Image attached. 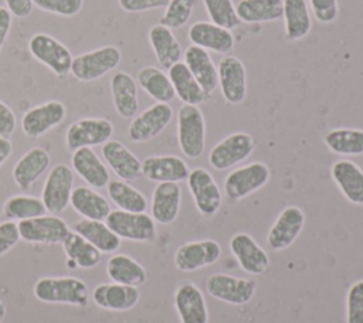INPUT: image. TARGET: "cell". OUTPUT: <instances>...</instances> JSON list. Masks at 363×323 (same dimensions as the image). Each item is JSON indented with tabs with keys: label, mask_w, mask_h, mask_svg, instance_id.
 Returning <instances> with one entry per match:
<instances>
[{
	"label": "cell",
	"mask_w": 363,
	"mask_h": 323,
	"mask_svg": "<svg viewBox=\"0 0 363 323\" xmlns=\"http://www.w3.org/2000/svg\"><path fill=\"white\" fill-rule=\"evenodd\" d=\"M20 239L18 225L14 221L0 222V256L9 252Z\"/></svg>",
	"instance_id": "obj_47"
},
{
	"label": "cell",
	"mask_w": 363,
	"mask_h": 323,
	"mask_svg": "<svg viewBox=\"0 0 363 323\" xmlns=\"http://www.w3.org/2000/svg\"><path fill=\"white\" fill-rule=\"evenodd\" d=\"M346 323H363V279L353 282L346 292Z\"/></svg>",
	"instance_id": "obj_44"
},
{
	"label": "cell",
	"mask_w": 363,
	"mask_h": 323,
	"mask_svg": "<svg viewBox=\"0 0 363 323\" xmlns=\"http://www.w3.org/2000/svg\"><path fill=\"white\" fill-rule=\"evenodd\" d=\"M221 245L216 239H197L182 244L174 252V266L180 272H193L216 264Z\"/></svg>",
	"instance_id": "obj_14"
},
{
	"label": "cell",
	"mask_w": 363,
	"mask_h": 323,
	"mask_svg": "<svg viewBox=\"0 0 363 323\" xmlns=\"http://www.w3.org/2000/svg\"><path fill=\"white\" fill-rule=\"evenodd\" d=\"M50 166V154L43 147H33L26 152L13 167V180L23 188L28 190Z\"/></svg>",
	"instance_id": "obj_29"
},
{
	"label": "cell",
	"mask_w": 363,
	"mask_h": 323,
	"mask_svg": "<svg viewBox=\"0 0 363 323\" xmlns=\"http://www.w3.org/2000/svg\"><path fill=\"white\" fill-rule=\"evenodd\" d=\"M330 176L349 203L363 205V170L354 162L347 159L335 162Z\"/></svg>",
	"instance_id": "obj_24"
},
{
	"label": "cell",
	"mask_w": 363,
	"mask_h": 323,
	"mask_svg": "<svg viewBox=\"0 0 363 323\" xmlns=\"http://www.w3.org/2000/svg\"><path fill=\"white\" fill-rule=\"evenodd\" d=\"M11 21H13L11 13L4 6H0V50L9 37Z\"/></svg>",
	"instance_id": "obj_51"
},
{
	"label": "cell",
	"mask_w": 363,
	"mask_h": 323,
	"mask_svg": "<svg viewBox=\"0 0 363 323\" xmlns=\"http://www.w3.org/2000/svg\"><path fill=\"white\" fill-rule=\"evenodd\" d=\"M67 115L65 105L61 101H47L30 108L21 118V130L30 139H38L52 128L58 126Z\"/></svg>",
	"instance_id": "obj_16"
},
{
	"label": "cell",
	"mask_w": 363,
	"mask_h": 323,
	"mask_svg": "<svg viewBox=\"0 0 363 323\" xmlns=\"http://www.w3.org/2000/svg\"><path fill=\"white\" fill-rule=\"evenodd\" d=\"M241 23H271L284 13V0H240L235 6Z\"/></svg>",
	"instance_id": "obj_37"
},
{
	"label": "cell",
	"mask_w": 363,
	"mask_h": 323,
	"mask_svg": "<svg viewBox=\"0 0 363 323\" xmlns=\"http://www.w3.org/2000/svg\"><path fill=\"white\" fill-rule=\"evenodd\" d=\"M169 0H118L119 7L126 13H142L166 7Z\"/></svg>",
	"instance_id": "obj_48"
},
{
	"label": "cell",
	"mask_w": 363,
	"mask_h": 323,
	"mask_svg": "<svg viewBox=\"0 0 363 323\" xmlns=\"http://www.w3.org/2000/svg\"><path fill=\"white\" fill-rule=\"evenodd\" d=\"M6 3V8L11 13V16L17 18H26L33 11V0H3Z\"/></svg>",
	"instance_id": "obj_50"
},
{
	"label": "cell",
	"mask_w": 363,
	"mask_h": 323,
	"mask_svg": "<svg viewBox=\"0 0 363 323\" xmlns=\"http://www.w3.org/2000/svg\"><path fill=\"white\" fill-rule=\"evenodd\" d=\"M187 163L173 154H160V156H147L142 162V174L155 183H180L184 181L189 176Z\"/></svg>",
	"instance_id": "obj_21"
},
{
	"label": "cell",
	"mask_w": 363,
	"mask_h": 323,
	"mask_svg": "<svg viewBox=\"0 0 363 323\" xmlns=\"http://www.w3.org/2000/svg\"><path fill=\"white\" fill-rule=\"evenodd\" d=\"M69 204L86 220L102 221L112 211L108 200L92 187L86 186H78L72 190Z\"/></svg>",
	"instance_id": "obj_32"
},
{
	"label": "cell",
	"mask_w": 363,
	"mask_h": 323,
	"mask_svg": "<svg viewBox=\"0 0 363 323\" xmlns=\"http://www.w3.org/2000/svg\"><path fill=\"white\" fill-rule=\"evenodd\" d=\"M323 143L335 154L362 156L363 154V129L336 128L326 132Z\"/></svg>",
	"instance_id": "obj_39"
},
{
	"label": "cell",
	"mask_w": 363,
	"mask_h": 323,
	"mask_svg": "<svg viewBox=\"0 0 363 323\" xmlns=\"http://www.w3.org/2000/svg\"><path fill=\"white\" fill-rule=\"evenodd\" d=\"M72 190L74 171L64 163L55 164L50 170L41 193L45 210L51 214L62 212L69 204Z\"/></svg>",
	"instance_id": "obj_11"
},
{
	"label": "cell",
	"mask_w": 363,
	"mask_h": 323,
	"mask_svg": "<svg viewBox=\"0 0 363 323\" xmlns=\"http://www.w3.org/2000/svg\"><path fill=\"white\" fill-rule=\"evenodd\" d=\"M174 309L180 323H208L204 295L193 282H184L176 288Z\"/></svg>",
	"instance_id": "obj_19"
},
{
	"label": "cell",
	"mask_w": 363,
	"mask_h": 323,
	"mask_svg": "<svg viewBox=\"0 0 363 323\" xmlns=\"http://www.w3.org/2000/svg\"><path fill=\"white\" fill-rule=\"evenodd\" d=\"M305 225V214L296 205L285 207L267 234V244L272 251H282L291 246L301 235Z\"/></svg>",
	"instance_id": "obj_17"
},
{
	"label": "cell",
	"mask_w": 363,
	"mask_h": 323,
	"mask_svg": "<svg viewBox=\"0 0 363 323\" xmlns=\"http://www.w3.org/2000/svg\"><path fill=\"white\" fill-rule=\"evenodd\" d=\"M74 231L102 254H112L121 246V238L102 221L82 218L74 225Z\"/></svg>",
	"instance_id": "obj_36"
},
{
	"label": "cell",
	"mask_w": 363,
	"mask_h": 323,
	"mask_svg": "<svg viewBox=\"0 0 363 323\" xmlns=\"http://www.w3.org/2000/svg\"><path fill=\"white\" fill-rule=\"evenodd\" d=\"M101 153L105 163L121 180H135L142 174V162L119 140L111 139L104 143Z\"/></svg>",
	"instance_id": "obj_25"
},
{
	"label": "cell",
	"mask_w": 363,
	"mask_h": 323,
	"mask_svg": "<svg viewBox=\"0 0 363 323\" xmlns=\"http://www.w3.org/2000/svg\"><path fill=\"white\" fill-rule=\"evenodd\" d=\"M33 4L43 11L71 17L81 11L84 0H33Z\"/></svg>",
	"instance_id": "obj_45"
},
{
	"label": "cell",
	"mask_w": 363,
	"mask_h": 323,
	"mask_svg": "<svg viewBox=\"0 0 363 323\" xmlns=\"http://www.w3.org/2000/svg\"><path fill=\"white\" fill-rule=\"evenodd\" d=\"M45 205L41 198L33 196L17 194L6 200L3 205V214L7 220H30L45 214Z\"/></svg>",
	"instance_id": "obj_41"
},
{
	"label": "cell",
	"mask_w": 363,
	"mask_h": 323,
	"mask_svg": "<svg viewBox=\"0 0 363 323\" xmlns=\"http://www.w3.org/2000/svg\"><path fill=\"white\" fill-rule=\"evenodd\" d=\"M269 167L262 162H252L231 170L224 178V193L228 200L240 201L262 188L269 181Z\"/></svg>",
	"instance_id": "obj_5"
},
{
	"label": "cell",
	"mask_w": 363,
	"mask_h": 323,
	"mask_svg": "<svg viewBox=\"0 0 363 323\" xmlns=\"http://www.w3.org/2000/svg\"><path fill=\"white\" fill-rule=\"evenodd\" d=\"M136 84L157 102L169 103L176 96L169 75L153 65H146L138 71Z\"/></svg>",
	"instance_id": "obj_35"
},
{
	"label": "cell",
	"mask_w": 363,
	"mask_h": 323,
	"mask_svg": "<svg viewBox=\"0 0 363 323\" xmlns=\"http://www.w3.org/2000/svg\"><path fill=\"white\" fill-rule=\"evenodd\" d=\"M228 246L244 272L250 275H262L268 271L269 256L250 234H234L228 242Z\"/></svg>",
	"instance_id": "obj_18"
},
{
	"label": "cell",
	"mask_w": 363,
	"mask_h": 323,
	"mask_svg": "<svg viewBox=\"0 0 363 323\" xmlns=\"http://www.w3.org/2000/svg\"><path fill=\"white\" fill-rule=\"evenodd\" d=\"M197 0H169L164 13L160 17V24L172 28H182L191 17Z\"/></svg>",
	"instance_id": "obj_43"
},
{
	"label": "cell",
	"mask_w": 363,
	"mask_h": 323,
	"mask_svg": "<svg viewBox=\"0 0 363 323\" xmlns=\"http://www.w3.org/2000/svg\"><path fill=\"white\" fill-rule=\"evenodd\" d=\"M217 75L223 98L231 105L241 103L247 95V72L242 61L230 54L221 57Z\"/></svg>",
	"instance_id": "obj_15"
},
{
	"label": "cell",
	"mask_w": 363,
	"mask_h": 323,
	"mask_svg": "<svg viewBox=\"0 0 363 323\" xmlns=\"http://www.w3.org/2000/svg\"><path fill=\"white\" fill-rule=\"evenodd\" d=\"M106 273L115 283L128 286H140L146 282V269L133 258L125 254H116L106 264Z\"/></svg>",
	"instance_id": "obj_38"
},
{
	"label": "cell",
	"mask_w": 363,
	"mask_h": 323,
	"mask_svg": "<svg viewBox=\"0 0 363 323\" xmlns=\"http://www.w3.org/2000/svg\"><path fill=\"white\" fill-rule=\"evenodd\" d=\"M140 298V292L136 286H128L121 283H101L92 290L94 303L105 310L126 312L133 309Z\"/></svg>",
	"instance_id": "obj_22"
},
{
	"label": "cell",
	"mask_w": 363,
	"mask_h": 323,
	"mask_svg": "<svg viewBox=\"0 0 363 323\" xmlns=\"http://www.w3.org/2000/svg\"><path fill=\"white\" fill-rule=\"evenodd\" d=\"M183 57L189 71L193 74L203 91L210 96L218 85V75L217 67L214 65L208 51L191 44L186 48Z\"/></svg>",
	"instance_id": "obj_28"
},
{
	"label": "cell",
	"mask_w": 363,
	"mask_h": 323,
	"mask_svg": "<svg viewBox=\"0 0 363 323\" xmlns=\"http://www.w3.org/2000/svg\"><path fill=\"white\" fill-rule=\"evenodd\" d=\"M34 296L45 303H64L72 306H86L89 295L86 285L74 276L40 278L33 288Z\"/></svg>",
	"instance_id": "obj_1"
},
{
	"label": "cell",
	"mask_w": 363,
	"mask_h": 323,
	"mask_svg": "<svg viewBox=\"0 0 363 323\" xmlns=\"http://www.w3.org/2000/svg\"><path fill=\"white\" fill-rule=\"evenodd\" d=\"M257 288L258 285L254 279L221 272L210 275L206 280V290L211 298L233 306H241L251 302Z\"/></svg>",
	"instance_id": "obj_6"
},
{
	"label": "cell",
	"mask_w": 363,
	"mask_h": 323,
	"mask_svg": "<svg viewBox=\"0 0 363 323\" xmlns=\"http://www.w3.org/2000/svg\"><path fill=\"white\" fill-rule=\"evenodd\" d=\"M113 135V125L105 118H82L69 125L65 143L69 150L94 147L106 143Z\"/></svg>",
	"instance_id": "obj_10"
},
{
	"label": "cell",
	"mask_w": 363,
	"mask_h": 323,
	"mask_svg": "<svg viewBox=\"0 0 363 323\" xmlns=\"http://www.w3.org/2000/svg\"><path fill=\"white\" fill-rule=\"evenodd\" d=\"M203 3L211 23L230 31L241 24L233 0H203Z\"/></svg>",
	"instance_id": "obj_42"
},
{
	"label": "cell",
	"mask_w": 363,
	"mask_h": 323,
	"mask_svg": "<svg viewBox=\"0 0 363 323\" xmlns=\"http://www.w3.org/2000/svg\"><path fill=\"white\" fill-rule=\"evenodd\" d=\"M30 54L52 71L60 79H64L71 74L72 54L61 41L45 33L34 34L28 41Z\"/></svg>",
	"instance_id": "obj_4"
},
{
	"label": "cell",
	"mask_w": 363,
	"mask_h": 323,
	"mask_svg": "<svg viewBox=\"0 0 363 323\" xmlns=\"http://www.w3.org/2000/svg\"><path fill=\"white\" fill-rule=\"evenodd\" d=\"M189 191L197 211L204 217H213L221 207V191L214 177L203 167H194L186 178Z\"/></svg>",
	"instance_id": "obj_9"
},
{
	"label": "cell",
	"mask_w": 363,
	"mask_h": 323,
	"mask_svg": "<svg viewBox=\"0 0 363 323\" xmlns=\"http://www.w3.org/2000/svg\"><path fill=\"white\" fill-rule=\"evenodd\" d=\"M172 119V106L169 103L156 102L132 119L128 128V137L135 143L149 142L160 135Z\"/></svg>",
	"instance_id": "obj_12"
},
{
	"label": "cell",
	"mask_w": 363,
	"mask_h": 323,
	"mask_svg": "<svg viewBox=\"0 0 363 323\" xmlns=\"http://www.w3.org/2000/svg\"><path fill=\"white\" fill-rule=\"evenodd\" d=\"M109 88L116 113L123 119L135 118L139 109L136 81L128 72L118 71L112 75Z\"/></svg>",
	"instance_id": "obj_26"
},
{
	"label": "cell",
	"mask_w": 363,
	"mask_h": 323,
	"mask_svg": "<svg viewBox=\"0 0 363 323\" xmlns=\"http://www.w3.org/2000/svg\"><path fill=\"white\" fill-rule=\"evenodd\" d=\"M149 44L155 52L156 61L164 69L180 61L183 51L179 40L172 33V30L163 24H155L147 33Z\"/></svg>",
	"instance_id": "obj_30"
},
{
	"label": "cell",
	"mask_w": 363,
	"mask_h": 323,
	"mask_svg": "<svg viewBox=\"0 0 363 323\" xmlns=\"http://www.w3.org/2000/svg\"><path fill=\"white\" fill-rule=\"evenodd\" d=\"M16 129V115L3 101H0V136L10 137Z\"/></svg>",
	"instance_id": "obj_49"
},
{
	"label": "cell",
	"mask_w": 363,
	"mask_h": 323,
	"mask_svg": "<svg viewBox=\"0 0 363 323\" xmlns=\"http://www.w3.org/2000/svg\"><path fill=\"white\" fill-rule=\"evenodd\" d=\"M71 164L75 173L92 188H102L109 183V170L92 147L74 150Z\"/></svg>",
	"instance_id": "obj_27"
},
{
	"label": "cell",
	"mask_w": 363,
	"mask_h": 323,
	"mask_svg": "<svg viewBox=\"0 0 363 323\" xmlns=\"http://www.w3.org/2000/svg\"><path fill=\"white\" fill-rule=\"evenodd\" d=\"M313 13V17L323 24H330L337 18L339 4L337 0H309L308 4Z\"/></svg>",
	"instance_id": "obj_46"
},
{
	"label": "cell",
	"mask_w": 363,
	"mask_h": 323,
	"mask_svg": "<svg viewBox=\"0 0 363 323\" xmlns=\"http://www.w3.org/2000/svg\"><path fill=\"white\" fill-rule=\"evenodd\" d=\"M254 149L255 140L250 133L234 132L211 147L208 163L216 170H227L248 159Z\"/></svg>",
	"instance_id": "obj_8"
},
{
	"label": "cell",
	"mask_w": 363,
	"mask_h": 323,
	"mask_svg": "<svg viewBox=\"0 0 363 323\" xmlns=\"http://www.w3.org/2000/svg\"><path fill=\"white\" fill-rule=\"evenodd\" d=\"M108 196L112 203L123 211L145 212L147 208L146 197L125 180H112L108 183Z\"/></svg>",
	"instance_id": "obj_40"
},
{
	"label": "cell",
	"mask_w": 363,
	"mask_h": 323,
	"mask_svg": "<svg viewBox=\"0 0 363 323\" xmlns=\"http://www.w3.org/2000/svg\"><path fill=\"white\" fill-rule=\"evenodd\" d=\"M177 143L189 159H199L206 147V120L199 106L183 103L177 112Z\"/></svg>",
	"instance_id": "obj_2"
},
{
	"label": "cell",
	"mask_w": 363,
	"mask_h": 323,
	"mask_svg": "<svg viewBox=\"0 0 363 323\" xmlns=\"http://www.w3.org/2000/svg\"><path fill=\"white\" fill-rule=\"evenodd\" d=\"M11 152H13V144L9 140V137H1L0 136V167L10 157Z\"/></svg>",
	"instance_id": "obj_52"
},
{
	"label": "cell",
	"mask_w": 363,
	"mask_h": 323,
	"mask_svg": "<svg viewBox=\"0 0 363 323\" xmlns=\"http://www.w3.org/2000/svg\"><path fill=\"white\" fill-rule=\"evenodd\" d=\"M17 225L20 238L33 244H61L69 234L67 222L55 214L23 220Z\"/></svg>",
	"instance_id": "obj_13"
},
{
	"label": "cell",
	"mask_w": 363,
	"mask_h": 323,
	"mask_svg": "<svg viewBox=\"0 0 363 323\" xmlns=\"http://www.w3.org/2000/svg\"><path fill=\"white\" fill-rule=\"evenodd\" d=\"M122 60L121 50L115 45H104L74 57L71 74L82 82L96 81L113 71Z\"/></svg>",
	"instance_id": "obj_3"
},
{
	"label": "cell",
	"mask_w": 363,
	"mask_h": 323,
	"mask_svg": "<svg viewBox=\"0 0 363 323\" xmlns=\"http://www.w3.org/2000/svg\"><path fill=\"white\" fill-rule=\"evenodd\" d=\"M182 187L179 183H157L152 193L150 217L162 225L172 224L180 211Z\"/></svg>",
	"instance_id": "obj_23"
},
{
	"label": "cell",
	"mask_w": 363,
	"mask_h": 323,
	"mask_svg": "<svg viewBox=\"0 0 363 323\" xmlns=\"http://www.w3.org/2000/svg\"><path fill=\"white\" fill-rule=\"evenodd\" d=\"M105 224L121 238L135 242H149L156 237L153 218L146 212L113 210L105 218Z\"/></svg>",
	"instance_id": "obj_7"
},
{
	"label": "cell",
	"mask_w": 363,
	"mask_h": 323,
	"mask_svg": "<svg viewBox=\"0 0 363 323\" xmlns=\"http://www.w3.org/2000/svg\"><path fill=\"white\" fill-rule=\"evenodd\" d=\"M167 75L173 85L176 96L186 105L199 106L200 103L206 102L210 96L203 91L199 85L193 74L189 71L187 65L182 61L176 62L167 69Z\"/></svg>",
	"instance_id": "obj_31"
},
{
	"label": "cell",
	"mask_w": 363,
	"mask_h": 323,
	"mask_svg": "<svg viewBox=\"0 0 363 323\" xmlns=\"http://www.w3.org/2000/svg\"><path fill=\"white\" fill-rule=\"evenodd\" d=\"M4 316H6V305L3 303V300H0V323L3 322Z\"/></svg>",
	"instance_id": "obj_53"
},
{
	"label": "cell",
	"mask_w": 363,
	"mask_h": 323,
	"mask_svg": "<svg viewBox=\"0 0 363 323\" xmlns=\"http://www.w3.org/2000/svg\"><path fill=\"white\" fill-rule=\"evenodd\" d=\"M64 252L67 255V265L71 269H91L95 268L102 258V252L96 249L91 242L78 235L75 231L65 237L61 242Z\"/></svg>",
	"instance_id": "obj_33"
},
{
	"label": "cell",
	"mask_w": 363,
	"mask_h": 323,
	"mask_svg": "<svg viewBox=\"0 0 363 323\" xmlns=\"http://www.w3.org/2000/svg\"><path fill=\"white\" fill-rule=\"evenodd\" d=\"M187 37L193 45L217 54L227 55L234 48V35L230 30L223 28L211 21H196L190 26Z\"/></svg>",
	"instance_id": "obj_20"
},
{
	"label": "cell",
	"mask_w": 363,
	"mask_h": 323,
	"mask_svg": "<svg viewBox=\"0 0 363 323\" xmlns=\"http://www.w3.org/2000/svg\"><path fill=\"white\" fill-rule=\"evenodd\" d=\"M282 17L286 40L298 41L309 34L312 18L306 0H284Z\"/></svg>",
	"instance_id": "obj_34"
}]
</instances>
